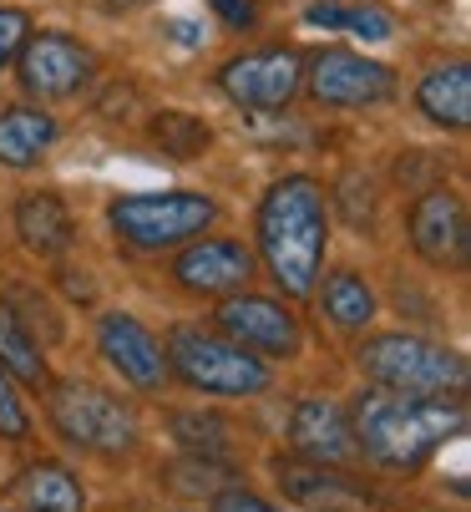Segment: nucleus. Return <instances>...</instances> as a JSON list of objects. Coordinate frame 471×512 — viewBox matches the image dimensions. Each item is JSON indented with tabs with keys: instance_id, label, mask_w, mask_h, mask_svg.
I'll list each match as a JSON object with an SVG mask.
<instances>
[{
	"instance_id": "72a5a7b5",
	"label": "nucleus",
	"mask_w": 471,
	"mask_h": 512,
	"mask_svg": "<svg viewBox=\"0 0 471 512\" xmlns=\"http://www.w3.org/2000/svg\"><path fill=\"white\" fill-rule=\"evenodd\" d=\"M66 289H71V300H92V279H66Z\"/></svg>"
},
{
	"instance_id": "5701e85b",
	"label": "nucleus",
	"mask_w": 471,
	"mask_h": 512,
	"mask_svg": "<svg viewBox=\"0 0 471 512\" xmlns=\"http://www.w3.org/2000/svg\"><path fill=\"white\" fill-rule=\"evenodd\" d=\"M0 371H11L16 381L26 386H46V360H41V345L36 335L0 305Z\"/></svg>"
},
{
	"instance_id": "b1692460",
	"label": "nucleus",
	"mask_w": 471,
	"mask_h": 512,
	"mask_svg": "<svg viewBox=\"0 0 471 512\" xmlns=\"http://www.w3.org/2000/svg\"><path fill=\"white\" fill-rule=\"evenodd\" d=\"M168 487L173 492H183V497H213L218 487H228V462H208V457H183V462H173L168 472Z\"/></svg>"
},
{
	"instance_id": "f257e3e1",
	"label": "nucleus",
	"mask_w": 471,
	"mask_h": 512,
	"mask_svg": "<svg viewBox=\"0 0 471 512\" xmlns=\"http://www.w3.org/2000/svg\"><path fill=\"white\" fill-rule=\"evenodd\" d=\"M355 447L390 467V472H421L431 452H441L451 436L466 431V406L461 396H406V391H365L355 401Z\"/></svg>"
},
{
	"instance_id": "20e7f679",
	"label": "nucleus",
	"mask_w": 471,
	"mask_h": 512,
	"mask_svg": "<svg viewBox=\"0 0 471 512\" xmlns=\"http://www.w3.org/2000/svg\"><path fill=\"white\" fill-rule=\"evenodd\" d=\"M168 365L203 396H259L269 391V365L233 345L228 335H213V330H193V325H178L168 335Z\"/></svg>"
},
{
	"instance_id": "c756f323",
	"label": "nucleus",
	"mask_w": 471,
	"mask_h": 512,
	"mask_svg": "<svg viewBox=\"0 0 471 512\" xmlns=\"http://www.w3.org/2000/svg\"><path fill=\"white\" fill-rule=\"evenodd\" d=\"M26 31H31L26 11H0V61H11L26 46Z\"/></svg>"
},
{
	"instance_id": "0eeeda50",
	"label": "nucleus",
	"mask_w": 471,
	"mask_h": 512,
	"mask_svg": "<svg viewBox=\"0 0 471 512\" xmlns=\"http://www.w3.org/2000/svg\"><path fill=\"white\" fill-rule=\"evenodd\" d=\"M218 87L228 102H239L249 112H279L294 102V92L304 87V61L289 46H269V51H249L233 56L218 71Z\"/></svg>"
},
{
	"instance_id": "7c9ffc66",
	"label": "nucleus",
	"mask_w": 471,
	"mask_h": 512,
	"mask_svg": "<svg viewBox=\"0 0 471 512\" xmlns=\"http://www.w3.org/2000/svg\"><path fill=\"white\" fill-rule=\"evenodd\" d=\"M208 6H213L218 21L233 26V31H249V26L259 21V6H254V0H208Z\"/></svg>"
},
{
	"instance_id": "393cba45",
	"label": "nucleus",
	"mask_w": 471,
	"mask_h": 512,
	"mask_svg": "<svg viewBox=\"0 0 471 512\" xmlns=\"http://www.w3.org/2000/svg\"><path fill=\"white\" fill-rule=\"evenodd\" d=\"M340 31L360 36V41H390L396 36V16L385 6H345L340 11Z\"/></svg>"
},
{
	"instance_id": "2f4dec72",
	"label": "nucleus",
	"mask_w": 471,
	"mask_h": 512,
	"mask_svg": "<svg viewBox=\"0 0 471 512\" xmlns=\"http://www.w3.org/2000/svg\"><path fill=\"white\" fill-rule=\"evenodd\" d=\"M340 11H345V6H330V0H320V6L304 11V21H309V26H340Z\"/></svg>"
},
{
	"instance_id": "dca6fc26",
	"label": "nucleus",
	"mask_w": 471,
	"mask_h": 512,
	"mask_svg": "<svg viewBox=\"0 0 471 512\" xmlns=\"http://www.w3.org/2000/svg\"><path fill=\"white\" fill-rule=\"evenodd\" d=\"M16 234H21V244H26L31 254L56 259V254L71 249L76 224H71V213H66V203H61L56 193H26L21 208H16Z\"/></svg>"
},
{
	"instance_id": "423d86ee",
	"label": "nucleus",
	"mask_w": 471,
	"mask_h": 512,
	"mask_svg": "<svg viewBox=\"0 0 471 512\" xmlns=\"http://www.w3.org/2000/svg\"><path fill=\"white\" fill-rule=\"evenodd\" d=\"M51 426L66 436L71 447L97 452V457H122L137 447V416L132 406H122L112 391L87 386V381H61L51 386Z\"/></svg>"
},
{
	"instance_id": "4468645a",
	"label": "nucleus",
	"mask_w": 471,
	"mask_h": 512,
	"mask_svg": "<svg viewBox=\"0 0 471 512\" xmlns=\"http://www.w3.org/2000/svg\"><path fill=\"white\" fill-rule=\"evenodd\" d=\"M173 279L188 295H233V289H244L254 279V254L233 239H203L178 254Z\"/></svg>"
},
{
	"instance_id": "2eb2a0df",
	"label": "nucleus",
	"mask_w": 471,
	"mask_h": 512,
	"mask_svg": "<svg viewBox=\"0 0 471 512\" xmlns=\"http://www.w3.org/2000/svg\"><path fill=\"white\" fill-rule=\"evenodd\" d=\"M274 472H279L284 497H294L309 512H370L375 507V497L355 477H345L340 467H325V462H279Z\"/></svg>"
},
{
	"instance_id": "7ed1b4c3",
	"label": "nucleus",
	"mask_w": 471,
	"mask_h": 512,
	"mask_svg": "<svg viewBox=\"0 0 471 512\" xmlns=\"http://www.w3.org/2000/svg\"><path fill=\"white\" fill-rule=\"evenodd\" d=\"M355 360L385 391H406V396H461L466 391V360L421 335H375L360 345Z\"/></svg>"
},
{
	"instance_id": "412c9836",
	"label": "nucleus",
	"mask_w": 471,
	"mask_h": 512,
	"mask_svg": "<svg viewBox=\"0 0 471 512\" xmlns=\"http://www.w3.org/2000/svg\"><path fill=\"white\" fill-rule=\"evenodd\" d=\"M168 431L178 436V447L193 452V457H208V462H228L233 452V421H223L218 411H173L168 416Z\"/></svg>"
},
{
	"instance_id": "39448f33",
	"label": "nucleus",
	"mask_w": 471,
	"mask_h": 512,
	"mask_svg": "<svg viewBox=\"0 0 471 512\" xmlns=\"http://www.w3.org/2000/svg\"><path fill=\"white\" fill-rule=\"evenodd\" d=\"M112 229L122 244L142 249V254H157V249H178L188 239H198L213 218H218V203L203 198V193H188V188H173V193H127L107 208Z\"/></svg>"
},
{
	"instance_id": "cd10ccee",
	"label": "nucleus",
	"mask_w": 471,
	"mask_h": 512,
	"mask_svg": "<svg viewBox=\"0 0 471 512\" xmlns=\"http://www.w3.org/2000/svg\"><path fill=\"white\" fill-rule=\"evenodd\" d=\"M340 208H345V218H350L355 229H370V218H375V188H370V178H360V173L340 178Z\"/></svg>"
},
{
	"instance_id": "bb28decb",
	"label": "nucleus",
	"mask_w": 471,
	"mask_h": 512,
	"mask_svg": "<svg viewBox=\"0 0 471 512\" xmlns=\"http://www.w3.org/2000/svg\"><path fill=\"white\" fill-rule=\"evenodd\" d=\"M0 436H6V442H26L31 436V416H26V406L16 396L11 371H0Z\"/></svg>"
},
{
	"instance_id": "a878e982",
	"label": "nucleus",
	"mask_w": 471,
	"mask_h": 512,
	"mask_svg": "<svg viewBox=\"0 0 471 512\" xmlns=\"http://www.w3.org/2000/svg\"><path fill=\"white\" fill-rule=\"evenodd\" d=\"M6 310H11L31 335H36V330H41L46 340H56V335H61V320L51 315V305H46L41 295H31V289H11V295H6Z\"/></svg>"
},
{
	"instance_id": "aec40b11",
	"label": "nucleus",
	"mask_w": 471,
	"mask_h": 512,
	"mask_svg": "<svg viewBox=\"0 0 471 512\" xmlns=\"http://www.w3.org/2000/svg\"><path fill=\"white\" fill-rule=\"evenodd\" d=\"M147 137H152V148L163 153V158H173V163H188V158H203V153H208L213 127H208L203 117L183 112V107H168V112H157V117H152Z\"/></svg>"
},
{
	"instance_id": "473e14b6",
	"label": "nucleus",
	"mask_w": 471,
	"mask_h": 512,
	"mask_svg": "<svg viewBox=\"0 0 471 512\" xmlns=\"http://www.w3.org/2000/svg\"><path fill=\"white\" fill-rule=\"evenodd\" d=\"M168 31H173V41H178V46H198V26H188V21H173Z\"/></svg>"
},
{
	"instance_id": "f3484780",
	"label": "nucleus",
	"mask_w": 471,
	"mask_h": 512,
	"mask_svg": "<svg viewBox=\"0 0 471 512\" xmlns=\"http://www.w3.org/2000/svg\"><path fill=\"white\" fill-rule=\"evenodd\" d=\"M416 107H421L436 127L461 132V127L471 122V66H466V61H451V66L426 71V82L416 87Z\"/></svg>"
},
{
	"instance_id": "1a4fd4ad",
	"label": "nucleus",
	"mask_w": 471,
	"mask_h": 512,
	"mask_svg": "<svg viewBox=\"0 0 471 512\" xmlns=\"http://www.w3.org/2000/svg\"><path fill=\"white\" fill-rule=\"evenodd\" d=\"M21 56V87L41 102H61V97H76L87 82H92V66L97 56L71 41L61 31H41V36H26V46L16 51Z\"/></svg>"
},
{
	"instance_id": "9b49d317",
	"label": "nucleus",
	"mask_w": 471,
	"mask_h": 512,
	"mask_svg": "<svg viewBox=\"0 0 471 512\" xmlns=\"http://www.w3.org/2000/svg\"><path fill=\"white\" fill-rule=\"evenodd\" d=\"M97 345L107 355V365L137 391H163L168 381V355L152 340V330H142L132 315H102L97 325Z\"/></svg>"
},
{
	"instance_id": "c85d7f7f",
	"label": "nucleus",
	"mask_w": 471,
	"mask_h": 512,
	"mask_svg": "<svg viewBox=\"0 0 471 512\" xmlns=\"http://www.w3.org/2000/svg\"><path fill=\"white\" fill-rule=\"evenodd\" d=\"M208 512H284V507H274L269 497H259L249 487H218Z\"/></svg>"
},
{
	"instance_id": "f03ea898",
	"label": "nucleus",
	"mask_w": 471,
	"mask_h": 512,
	"mask_svg": "<svg viewBox=\"0 0 471 512\" xmlns=\"http://www.w3.org/2000/svg\"><path fill=\"white\" fill-rule=\"evenodd\" d=\"M325 244H330V218H325L320 183L304 178V173L279 178L259 203V254H264L274 284L289 300L314 295L320 264H325Z\"/></svg>"
},
{
	"instance_id": "6ab92c4d",
	"label": "nucleus",
	"mask_w": 471,
	"mask_h": 512,
	"mask_svg": "<svg viewBox=\"0 0 471 512\" xmlns=\"http://www.w3.org/2000/svg\"><path fill=\"white\" fill-rule=\"evenodd\" d=\"M21 502H26V512H82V507H87L82 482H76L61 462H36V467H26V477H21Z\"/></svg>"
},
{
	"instance_id": "a211bd4d",
	"label": "nucleus",
	"mask_w": 471,
	"mask_h": 512,
	"mask_svg": "<svg viewBox=\"0 0 471 512\" xmlns=\"http://www.w3.org/2000/svg\"><path fill=\"white\" fill-rule=\"evenodd\" d=\"M56 142V117L41 107H6L0 112V168H31Z\"/></svg>"
},
{
	"instance_id": "6e6552de",
	"label": "nucleus",
	"mask_w": 471,
	"mask_h": 512,
	"mask_svg": "<svg viewBox=\"0 0 471 512\" xmlns=\"http://www.w3.org/2000/svg\"><path fill=\"white\" fill-rule=\"evenodd\" d=\"M218 335H228L233 345H244L264 360H294L304 335H299V320L279 305V300H264V295H223L218 305Z\"/></svg>"
},
{
	"instance_id": "ddd939ff",
	"label": "nucleus",
	"mask_w": 471,
	"mask_h": 512,
	"mask_svg": "<svg viewBox=\"0 0 471 512\" xmlns=\"http://www.w3.org/2000/svg\"><path fill=\"white\" fill-rule=\"evenodd\" d=\"M411 244L426 264H461L466 259V208L451 188H426L411 208Z\"/></svg>"
},
{
	"instance_id": "9d476101",
	"label": "nucleus",
	"mask_w": 471,
	"mask_h": 512,
	"mask_svg": "<svg viewBox=\"0 0 471 512\" xmlns=\"http://www.w3.org/2000/svg\"><path fill=\"white\" fill-rule=\"evenodd\" d=\"M390 92H396V71L355 51L330 46L309 61V97L320 107H375Z\"/></svg>"
},
{
	"instance_id": "4be33fe9",
	"label": "nucleus",
	"mask_w": 471,
	"mask_h": 512,
	"mask_svg": "<svg viewBox=\"0 0 471 512\" xmlns=\"http://www.w3.org/2000/svg\"><path fill=\"white\" fill-rule=\"evenodd\" d=\"M325 315L340 330H365L375 320V295L355 269H340V274L325 279Z\"/></svg>"
},
{
	"instance_id": "f8f14e48",
	"label": "nucleus",
	"mask_w": 471,
	"mask_h": 512,
	"mask_svg": "<svg viewBox=\"0 0 471 512\" xmlns=\"http://www.w3.org/2000/svg\"><path fill=\"white\" fill-rule=\"evenodd\" d=\"M289 442H294V452H299L304 462H325V467H345V462L360 457L350 416H345L335 401H325V396H304V401L294 406V416H289Z\"/></svg>"
}]
</instances>
